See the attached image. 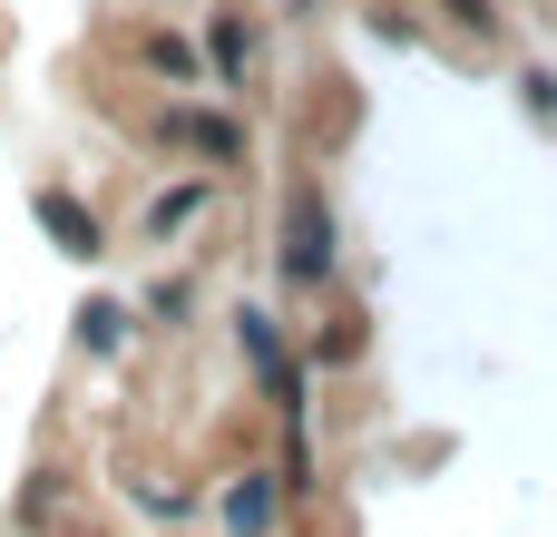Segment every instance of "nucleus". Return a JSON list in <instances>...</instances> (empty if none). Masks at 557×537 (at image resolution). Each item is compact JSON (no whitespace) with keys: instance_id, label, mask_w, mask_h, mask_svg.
<instances>
[{"instance_id":"f8f14e48","label":"nucleus","mask_w":557,"mask_h":537,"mask_svg":"<svg viewBox=\"0 0 557 537\" xmlns=\"http://www.w3.org/2000/svg\"><path fill=\"white\" fill-rule=\"evenodd\" d=\"M294 10H313V0H294Z\"/></svg>"},{"instance_id":"39448f33","label":"nucleus","mask_w":557,"mask_h":537,"mask_svg":"<svg viewBox=\"0 0 557 537\" xmlns=\"http://www.w3.org/2000/svg\"><path fill=\"white\" fill-rule=\"evenodd\" d=\"M157 137H166V147H206V157H235V147H245V127L196 117V108H166V117H157Z\"/></svg>"},{"instance_id":"423d86ee","label":"nucleus","mask_w":557,"mask_h":537,"mask_svg":"<svg viewBox=\"0 0 557 537\" xmlns=\"http://www.w3.org/2000/svg\"><path fill=\"white\" fill-rule=\"evenodd\" d=\"M196 215H206V186H176V196H157V205H147V235L166 245V235H186Z\"/></svg>"},{"instance_id":"9d476101","label":"nucleus","mask_w":557,"mask_h":537,"mask_svg":"<svg viewBox=\"0 0 557 537\" xmlns=\"http://www.w3.org/2000/svg\"><path fill=\"white\" fill-rule=\"evenodd\" d=\"M519 88H529V108H539V117H557V78H548V68H529Z\"/></svg>"},{"instance_id":"f257e3e1","label":"nucleus","mask_w":557,"mask_h":537,"mask_svg":"<svg viewBox=\"0 0 557 537\" xmlns=\"http://www.w3.org/2000/svg\"><path fill=\"white\" fill-rule=\"evenodd\" d=\"M333 264H343V245H333V205H323V186H284V235H274V274H284V294H323Z\"/></svg>"},{"instance_id":"0eeeda50","label":"nucleus","mask_w":557,"mask_h":537,"mask_svg":"<svg viewBox=\"0 0 557 537\" xmlns=\"http://www.w3.org/2000/svg\"><path fill=\"white\" fill-rule=\"evenodd\" d=\"M206 49H215V78H245V49H255V39H245V20H235V10H215Z\"/></svg>"},{"instance_id":"f03ea898","label":"nucleus","mask_w":557,"mask_h":537,"mask_svg":"<svg viewBox=\"0 0 557 537\" xmlns=\"http://www.w3.org/2000/svg\"><path fill=\"white\" fill-rule=\"evenodd\" d=\"M235 352H245V372L274 391V411H284V421H304V372H294V352H284V323H274L264 303H245V313H235Z\"/></svg>"},{"instance_id":"7ed1b4c3","label":"nucleus","mask_w":557,"mask_h":537,"mask_svg":"<svg viewBox=\"0 0 557 537\" xmlns=\"http://www.w3.org/2000/svg\"><path fill=\"white\" fill-rule=\"evenodd\" d=\"M29 215H39L49 235H59V254H78V264H98V254H108V235H98V215H88V205H78L69 186H39V196H29Z\"/></svg>"},{"instance_id":"6e6552de","label":"nucleus","mask_w":557,"mask_h":537,"mask_svg":"<svg viewBox=\"0 0 557 537\" xmlns=\"http://www.w3.org/2000/svg\"><path fill=\"white\" fill-rule=\"evenodd\" d=\"M78 342H88V352L108 362V352L127 342V303H88V313H78Z\"/></svg>"},{"instance_id":"20e7f679","label":"nucleus","mask_w":557,"mask_h":537,"mask_svg":"<svg viewBox=\"0 0 557 537\" xmlns=\"http://www.w3.org/2000/svg\"><path fill=\"white\" fill-rule=\"evenodd\" d=\"M274 519H284V479L245 470V479L225 489V537H274Z\"/></svg>"},{"instance_id":"9b49d317","label":"nucleus","mask_w":557,"mask_h":537,"mask_svg":"<svg viewBox=\"0 0 557 537\" xmlns=\"http://www.w3.org/2000/svg\"><path fill=\"white\" fill-rule=\"evenodd\" d=\"M450 20H480L490 29V0H450Z\"/></svg>"},{"instance_id":"1a4fd4ad","label":"nucleus","mask_w":557,"mask_h":537,"mask_svg":"<svg viewBox=\"0 0 557 537\" xmlns=\"http://www.w3.org/2000/svg\"><path fill=\"white\" fill-rule=\"evenodd\" d=\"M147 68H166V78H196V49H186V39H147Z\"/></svg>"}]
</instances>
